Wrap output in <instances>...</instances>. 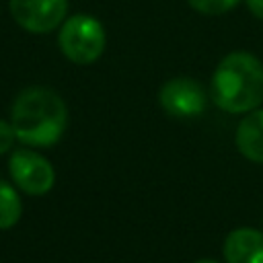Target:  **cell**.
I'll return each instance as SVG.
<instances>
[{"label":"cell","mask_w":263,"mask_h":263,"mask_svg":"<svg viewBox=\"0 0 263 263\" xmlns=\"http://www.w3.org/2000/svg\"><path fill=\"white\" fill-rule=\"evenodd\" d=\"M10 125L23 146L49 148L66 132V103L51 88L29 86L21 90L12 103Z\"/></svg>","instance_id":"6da1fadb"},{"label":"cell","mask_w":263,"mask_h":263,"mask_svg":"<svg viewBox=\"0 0 263 263\" xmlns=\"http://www.w3.org/2000/svg\"><path fill=\"white\" fill-rule=\"evenodd\" d=\"M212 99L226 113H251L263 103V64L249 51L224 55L212 74Z\"/></svg>","instance_id":"7a4b0ae2"},{"label":"cell","mask_w":263,"mask_h":263,"mask_svg":"<svg viewBox=\"0 0 263 263\" xmlns=\"http://www.w3.org/2000/svg\"><path fill=\"white\" fill-rule=\"evenodd\" d=\"M58 43L62 53L70 62L84 66L101 58V53L105 51L107 35L103 25L95 16L78 12L62 23L58 33Z\"/></svg>","instance_id":"3957f363"},{"label":"cell","mask_w":263,"mask_h":263,"mask_svg":"<svg viewBox=\"0 0 263 263\" xmlns=\"http://www.w3.org/2000/svg\"><path fill=\"white\" fill-rule=\"evenodd\" d=\"M8 171L14 185L27 195H43L53 187L55 181L51 162L31 148L12 150L8 158Z\"/></svg>","instance_id":"277c9868"},{"label":"cell","mask_w":263,"mask_h":263,"mask_svg":"<svg viewBox=\"0 0 263 263\" xmlns=\"http://www.w3.org/2000/svg\"><path fill=\"white\" fill-rule=\"evenodd\" d=\"M10 14L29 33H49L64 23L68 0H8Z\"/></svg>","instance_id":"5b68a950"},{"label":"cell","mask_w":263,"mask_h":263,"mask_svg":"<svg viewBox=\"0 0 263 263\" xmlns=\"http://www.w3.org/2000/svg\"><path fill=\"white\" fill-rule=\"evenodd\" d=\"M160 107L173 117H197L205 109V90L203 86L187 76L171 78L160 88Z\"/></svg>","instance_id":"8992f818"},{"label":"cell","mask_w":263,"mask_h":263,"mask_svg":"<svg viewBox=\"0 0 263 263\" xmlns=\"http://www.w3.org/2000/svg\"><path fill=\"white\" fill-rule=\"evenodd\" d=\"M226 263H263V232L255 228H236L224 240Z\"/></svg>","instance_id":"52a82bcc"},{"label":"cell","mask_w":263,"mask_h":263,"mask_svg":"<svg viewBox=\"0 0 263 263\" xmlns=\"http://www.w3.org/2000/svg\"><path fill=\"white\" fill-rule=\"evenodd\" d=\"M234 142L245 158L263 162V109H255L240 119Z\"/></svg>","instance_id":"ba28073f"},{"label":"cell","mask_w":263,"mask_h":263,"mask_svg":"<svg viewBox=\"0 0 263 263\" xmlns=\"http://www.w3.org/2000/svg\"><path fill=\"white\" fill-rule=\"evenodd\" d=\"M23 214V201L21 195L12 185L6 181H0V230L12 228Z\"/></svg>","instance_id":"9c48e42d"},{"label":"cell","mask_w":263,"mask_h":263,"mask_svg":"<svg viewBox=\"0 0 263 263\" xmlns=\"http://www.w3.org/2000/svg\"><path fill=\"white\" fill-rule=\"evenodd\" d=\"M187 2H189V6L195 8L197 12L216 16V14H224V12L232 10L240 0H187Z\"/></svg>","instance_id":"30bf717a"},{"label":"cell","mask_w":263,"mask_h":263,"mask_svg":"<svg viewBox=\"0 0 263 263\" xmlns=\"http://www.w3.org/2000/svg\"><path fill=\"white\" fill-rule=\"evenodd\" d=\"M14 140H16V136H14L12 125H10L8 121L0 119V156H2V154H6V152L12 148Z\"/></svg>","instance_id":"8fae6325"},{"label":"cell","mask_w":263,"mask_h":263,"mask_svg":"<svg viewBox=\"0 0 263 263\" xmlns=\"http://www.w3.org/2000/svg\"><path fill=\"white\" fill-rule=\"evenodd\" d=\"M247 6L253 12V16L263 21V0H247Z\"/></svg>","instance_id":"7c38bea8"},{"label":"cell","mask_w":263,"mask_h":263,"mask_svg":"<svg viewBox=\"0 0 263 263\" xmlns=\"http://www.w3.org/2000/svg\"><path fill=\"white\" fill-rule=\"evenodd\" d=\"M195 263H220V261H214V259H199V261H195Z\"/></svg>","instance_id":"4fadbf2b"}]
</instances>
